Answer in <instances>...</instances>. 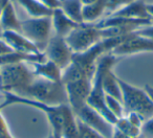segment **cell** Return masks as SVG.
I'll use <instances>...</instances> for the list:
<instances>
[{"mask_svg":"<svg viewBox=\"0 0 153 138\" xmlns=\"http://www.w3.org/2000/svg\"><path fill=\"white\" fill-rule=\"evenodd\" d=\"M0 39H2L15 51L25 53H40L36 45L21 32L14 30H1Z\"/></svg>","mask_w":153,"mask_h":138,"instance_id":"obj_9","label":"cell"},{"mask_svg":"<svg viewBox=\"0 0 153 138\" xmlns=\"http://www.w3.org/2000/svg\"><path fill=\"white\" fill-rule=\"evenodd\" d=\"M102 86L106 95H110L122 102V90L119 85V82H117V77H115L112 71V68L105 73L104 77H103Z\"/></svg>","mask_w":153,"mask_h":138,"instance_id":"obj_18","label":"cell"},{"mask_svg":"<svg viewBox=\"0 0 153 138\" xmlns=\"http://www.w3.org/2000/svg\"><path fill=\"white\" fill-rule=\"evenodd\" d=\"M51 22H53V30L56 36L61 38H66L79 24L72 21L63 13L60 7H57L53 11L51 15Z\"/></svg>","mask_w":153,"mask_h":138,"instance_id":"obj_12","label":"cell"},{"mask_svg":"<svg viewBox=\"0 0 153 138\" xmlns=\"http://www.w3.org/2000/svg\"><path fill=\"white\" fill-rule=\"evenodd\" d=\"M9 1H10V0H0V16H1V14H2L5 5L7 4V2H9Z\"/></svg>","mask_w":153,"mask_h":138,"instance_id":"obj_28","label":"cell"},{"mask_svg":"<svg viewBox=\"0 0 153 138\" xmlns=\"http://www.w3.org/2000/svg\"><path fill=\"white\" fill-rule=\"evenodd\" d=\"M145 90L148 92V94L150 95V97L152 98V100H153V88L150 87L149 85H146V87H145Z\"/></svg>","mask_w":153,"mask_h":138,"instance_id":"obj_30","label":"cell"},{"mask_svg":"<svg viewBox=\"0 0 153 138\" xmlns=\"http://www.w3.org/2000/svg\"><path fill=\"white\" fill-rule=\"evenodd\" d=\"M140 136L143 138H153V117L146 119L143 123Z\"/></svg>","mask_w":153,"mask_h":138,"instance_id":"obj_23","label":"cell"},{"mask_svg":"<svg viewBox=\"0 0 153 138\" xmlns=\"http://www.w3.org/2000/svg\"><path fill=\"white\" fill-rule=\"evenodd\" d=\"M43 53L47 60L53 62L62 71L71 63L74 51L71 50L65 39L59 36H51Z\"/></svg>","mask_w":153,"mask_h":138,"instance_id":"obj_6","label":"cell"},{"mask_svg":"<svg viewBox=\"0 0 153 138\" xmlns=\"http://www.w3.org/2000/svg\"><path fill=\"white\" fill-rule=\"evenodd\" d=\"M61 138H79L76 117L68 104L63 106V125Z\"/></svg>","mask_w":153,"mask_h":138,"instance_id":"obj_13","label":"cell"},{"mask_svg":"<svg viewBox=\"0 0 153 138\" xmlns=\"http://www.w3.org/2000/svg\"><path fill=\"white\" fill-rule=\"evenodd\" d=\"M13 51V49L2 40V39H0V55H5V53H9Z\"/></svg>","mask_w":153,"mask_h":138,"instance_id":"obj_26","label":"cell"},{"mask_svg":"<svg viewBox=\"0 0 153 138\" xmlns=\"http://www.w3.org/2000/svg\"><path fill=\"white\" fill-rule=\"evenodd\" d=\"M136 35H140L143 37H147L149 39H152L153 40V24L151 25H146V26H142L138 30H136L135 32Z\"/></svg>","mask_w":153,"mask_h":138,"instance_id":"obj_24","label":"cell"},{"mask_svg":"<svg viewBox=\"0 0 153 138\" xmlns=\"http://www.w3.org/2000/svg\"><path fill=\"white\" fill-rule=\"evenodd\" d=\"M64 39L74 52H83L100 42L103 36L94 23H81Z\"/></svg>","mask_w":153,"mask_h":138,"instance_id":"obj_5","label":"cell"},{"mask_svg":"<svg viewBox=\"0 0 153 138\" xmlns=\"http://www.w3.org/2000/svg\"><path fill=\"white\" fill-rule=\"evenodd\" d=\"M135 138H143V137H140V136H138V137H135Z\"/></svg>","mask_w":153,"mask_h":138,"instance_id":"obj_32","label":"cell"},{"mask_svg":"<svg viewBox=\"0 0 153 138\" xmlns=\"http://www.w3.org/2000/svg\"><path fill=\"white\" fill-rule=\"evenodd\" d=\"M105 102H106L107 108L110 110V112L117 117V119L124 116V107L123 103L120 102L119 100L112 97L110 95H106L105 94Z\"/></svg>","mask_w":153,"mask_h":138,"instance_id":"obj_20","label":"cell"},{"mask_svg":"<svg viewBox=\"0 0 153 138\" xmlns=\"http://www.w3.org/2000/svg\"><path fill=\"white\" fill-rule=\"evenodd\" d=\"M20 22L21 20L17 18L13 2L12 0H10L0 16V28L1 30H14V32H21Z\"/></svg>","mask_w":153,"mask_h":138,"instance_id":"obj_14","label":"cell"},{"mask_svg":"<svg viewBox=\"0 0 153 138\" xmlns=\"http://www.w3.org/2000/svg\"><path fill=\"white\" fill-rule=\"evenodd\" d=\"M144 51H153V40L136 35L133 32L128 35L127 38L121 44L117 45L110 53L119 58L122 55H133Z\"/></svg>","mask_w":153,"mask_h":138,"instance_id":"obj_8","label":"cell"},{"mask_svg":"<svg viewBox=\"0 0 153 138\" xmlns=\"http://www.w3.org/2000/svg\"><path fill=\"white\" fill-rule=\"evenodd\" d=\"M74 113L76 118H79L80 120H82L85 125L94 129V131L102 134L104 137H112L114 125L109 123L101 113H99L96 109L90 107L88 104H85Z\"/></svg>","mask_w":153,"mask_h":138,"instance_id":"obj_7","label":"cell"},{"mask_svg":"<svg viewBox=\"0 0 153 138\" xmlns=\"http://www.w3.org/2000/svg\"><path fill=\"white\" fill-rule=\"evenodd\" d=\"M59 7L72 21L78 24L83 22V3L81 0H59Z\"/></svg>","mask_w":153,"mask_h":138,"instance_id":"obj_15","label":"cell"},{"mask_svg":"<svg viewBox=\"0 0 153 138\" xmlns=\"http://www.w3.org/2000/svg\"><path fill=\"white\" fill-rule=\"evenodd\" d=\"M39 1L51 10H55L57 7H59V0H39Z\"/></svg>","mask_w":153,"mask_h":138,"instance_id":"obj_25","label":"cell"},{"mask_svg":"<svg viewBox=\"0 0 153 138\" xmlns=\"http://www.w3.org/2000/svg\"><path fill=\"white\" fill-rule=\"evenodd\" d=\"M122 90V102L124 107V116L128 113H136L144 120L153 117V100L145 89L126 83L117 77Z\"/></svg>","mask_w":153,"mask_h":138,"instance_id":"obj_2","label":"cell"},{"mask_svg":"<svg viewBox=\"0 0 153 138\" xmlns=\"http://www.w3.org/2000/svg\"><path fill=\"white\" fill-rule=\"evenodd\" d=\"M1 91L19 94L22 90L32 84L36 75L27 63L7 64L0 66Z\"/></svg>","mask_w":153,"mask_h":138,"instance_id":"obj_3","label":"cell"},{"mask_svg":"<svg viewBox=\"0 0 153 138\" xmlns=\"http://www.w3.org/2000/svg\"><path fill=\"white\" fill-rule=\"evenodd\" d=\"M81 1L83 3V5H86V4H90L92 2H96L97 0H81Z\"/></svg>","mask_w":153,"mask_h":138,"instance_id":"obj_31","label":"cell"},{"mask_svg":"<svg viewBox=\"0 0 153 138\" xmlns=\"http://www.w3.org/2000/svg\"><path fill=\"white\" fill-rule=\"evenodd\" d=\"M106 14V4L104 0H97L96 2L83 5L84 23H97Z\"/></svg>","mask_w":153,"mask_h":138,"instance_id":"obj_16","label":"cell"},{"mask_svg":"<svg viewBox=\"0 0 153 138\" xmlns=\"http://www.w3.org/2000/svg\"><path fill=\"white\" fill-rule=\"evenodd\" d=\"M147 11H148V14L153 19V3H147Z\"/></svg>","mask_w":153,"mask_h":138,"instance_id":"obj_29","label":"cell"},{"mask_svg":"<svg viewBox=\"0 0 153 138\" xmlns=\"http://www.w3.org/2000/svg\"><path fill=\"white\" fill-rule=\"evenodd\" d=\"M76 123H78V129H79V135L82 138H106L102 134H100L99 132L94 131V129L85 125L79 118H76Z\"/></svg>","mask_w":153,"mask_h":138,"instance_id":"obj_21","label":"cell"},{"mask_svg":"<svg viewBox=\"0 0 153 138\" xmlns=\"http://www.w3.org/2000/svg\"><path fill=\"white\" fill-rule=\"evenodd\" d=\"M111 138H131L129 137L128 135L124 134L123 132H121L120 130H117V128L114 127V130H113V134H112V137Z\"/></svg>","mask_w":153,"mask_h":138,"instance_id":"obj_27","label":"cell"},{"mask_svg":"<svg viewBox=\"0 0 153 138\" xmlns=\"http://www.w3.org/2000/svg\"><path fill=\"white\" fill-rule=\"evenodd\" d=\"M17 95L55 107L68 104L67 91L62 82H53L38 77Z\"/></svg>","mask_w":153,"mask_h":138,"instance_id":"obj_1","label":"cell"},{"mask_svg":"<svg viewBox=\"0 0 153 138\" xmlns=\"http://www.w3.org/2000/svg\"><path fill=\"white\" fill-rule=\"evenodd\" d=\"M27 64L36 77L53 82H62V70L53 62L46 60L44 62H30Z\"/></svg>","mask_w":153,"mask_h":138,"instance_id":"obj_10","label":"cell"},{"mask_svg":"<svg viewBox=\"0 0 153 138\" xmlns=\"http://www.w3.org/2000/svg\"><path fill=\"white\" fill-rule=\"evenodd\" d=\"M106 4V13L107 15H110L111 13L115 12L117 10L133 2L135 0H104Z\"/></svg>","mask_w":153,"mask_h":138,"instance_id":"obj_22","label":"cell"},{"mask_svg":"<svg viewBox=\"0 0 153 138\" xmlns=\"http://www.w3.org/2000/svg\"><path fill=\"white\" fill-rule=\"evenodd\" d=\"M21 34L30 40L40 52H43L51 38V17H38L21 20Z\"/></svg>","mask_w":153,"mask_h":138,"instance_id":"obj_4","label":"cell"},{"mask_svg":"<svg viewBox=\"0 0 153 138\" xmlns=\"http://www.w3.org/2000/svg\"><path fill=\"white\" fill-rule=\"evenodd\" d=\"M18 2L33 18L51 17L53 10L47 7L39 0H12Z\"/></svg>","mask_w":153,"mask_h":138,"instance_id":"obj_17","label":"cell"},{"mask_svg":"<svg viewBox=\"0 0 153 138\" xmlns=\"http://www.w3.org/2000/svg\"><path fill=\"white\" fill-rule=\"evenodd\" d=\"M114 127L117 128V130H120L121 132H123L124 134H126V135H128L131 138L138 137V136L140 135V128L134 127V125L128 120L126 116H123V117H121V118L117 119Z\"/></svg>","mask_w":153,"mask_h":138,"instance_id":"obj_19","label":"cell"},{"mask_svg":"<svg viewBox=\"0 0 153 138\" xmlns=\"http://www.w3.org/2000/svg\"><path fill=\"white\" fill-rule=\"evenodd\" d=\"M108 16L128 18V19H152L147 11V3L145 2V0H135L133 2L117 10Z\"/></svg>","mask_w":153,"mask_h":138,"instance_id":"obj_11","label":"cell"}]
</instances>
